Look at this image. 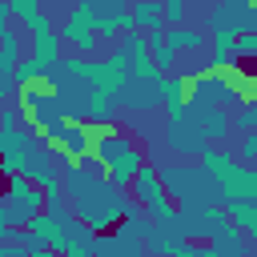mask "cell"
<instances>
[{
	"instance_id": "5",
	"label": "cell",
	"mask_w": 257,
	"mask_h": 257,
	"mask_svg": "<svg viewBox=\"0 0 257 257\" xmlns=\"http://www.w3.org/2000/svg\"><path fill=\"white\" fill-rule=\"evenodd\" d=\"M4 201H8L16 213L32 217V213L44 209V189H40L28 173H12V177H8V193H4Z\"/></svg>"
},
{
	"instance_id": "18",
	"label": "cell",
	"mask_w": 257,
	"mask_h": 257,
	"mask_svg": "<svg viewBox=\"0 0 257 257\" xmlns=\"http://www.w3.org/2000/svg\"><path fill=\"white\" fill-rule=\"evenodd\" d=\"M241 245H245V241H241V233H237L233 221H221V225L213 229V249H233V253H237Z\"/></svg>"
},
{
	"instance_id": "21",
	"label": "cell",
	"mask_w": 257,
	"mask_h": 257,
	"mask_svg": "<svg viewBox=\"0 0 257 257\" xmlns=\"http://www.w3.org/2000/svg\"><path fill=\"white\" fill-rule=\"evenodd\" d=\"M24 28H28L32 36H36V32H52V20H48V16H44V12L36 8V12H32V16L24 20Z\"/></svg>"
},
{
	"instance_id": "3",
	"label": "cell",
	"mask_w": 257,
	"mask_h": 257,
	"mask_svg": "<svg viewBox=\"0 0 257 257\" xmlns=\"http://www.w3.org/2000/svg\"><path fill=\"white\" fill-rule=\"evenodd\" d=\"M96 161H100V169L108 173V185H116V189H128V181H133V177H137V169L145 165L141 149H137V145H128V141H124V137H116V133L96 137Z\"/></svg>"
},
{
	"instance_id": "29",
	"label": "cell",
	"mask_w": 257,
	"mask_h": 257,
	"mask_svg": "<svg viewBox=\"0 0 257 257\" xmlns=\"http://www.w3.org/2000/svg\"><path fill=\"white\" fill-rule=\"evenodd\" d=\"M112 4H116V8H124V0H112Z\"/></svg>"
},
{
	"instance_id": "19",
	"label": "cell",
	"mask_w": 257,
	"mask_h": 257,
	"mask_svg": "<svg viewBox=\"0 0 257 257\" xmlns=\"http://www.w3.org/2000/svg\"><path fill=\"white\" fill-rule=\"evenodd\" d=\"M185 16H189V4H185V0H161V20H165V28L185 24Z\"/></svg>"
},
{
	"instance_id": "2",
	"label": "cell",
	"mask_w": 257,
	"mask_h": 257,
	"mask_svg": "<svg viewBox=\"0 0 257 257\" xmlns=\"http://www.w3.org/2000/svg\"><path fill=\"white\" fill-rule=\"evenodd\" d=\"M201 165H205V173L221 185V197H225V201H237V197L257 201V173L245 169V165H233L229 153L205 149V153H201Z\"/></svg>"
},
{
	"instance_id": "30",
	"label": "cell",
	"mask_w": 257,
	"mask_h": 257,
	"mask_svg": "<svg viewBox=\"0 0 257 257\" xmlns=\"http://www.w3.org/2000/svg\"><path fill=\"white\" fill-rule=\"evenodd\" d=\"M249 237H253V241H257V229H253V233H249Z\"/></svg>"
},
{
	"instance_id": "26",
	"label": "cell",
	"mask_w": 257,
	"mask_h": 257,
	"mask_svg": "<svg viewBox=\"0 0 257 257\" xmlns=\"http://www.w3.org/2000/svg\"><path fill=\"white\" fill-rule=\"evenodd\" d=\"M0 128H16V108H0Z\"/></svg>"
},
{
	"instance_id": "6",
	"label": "cell",
	"mask_w": 257,
	"mask_h": 257,
	"mask_svg": "<svg viewBox=\"0 0 257 257\" xmlns=\"http://www.w3.org/2000/svg\"><path fill=\"white\" fill-rule=\"evenodd\" d=\"M88 80H92V88L116 96V92L128 84V56L116 52V56H108V60H96V64L88 68Z\"/></svg>"
},
{
	"instance_id": "20",
	"label": "cell",
	"mask_w": 257,
	"mask_h": 257,
	"mask_svg": "<svg viewBox=\"0 0 257 257\" xmlns=\"http://www.w3.org/2000/svg\"><path fill=\"white\" fill-rule=\"evenodd\" d=\"M233 52H237V56H257V32H237Z\"/></svg>"
},
{
	"instance_id": "23",
	"label": "cell",
	"mask_w": 257,
	"mask_h": 257,
	"mask_svg": "<svg viewBox=\"0 0 257 257\" xmlns=\"http://www.w3.org/2000/svg\"><path fill=\"white\" fill-rule=\"evenodd\" d=\"M241 161H257V128H249L241 137Z\"/></svg>"
},
{
	"instance_id": "25",
	"label": "cell",
	"mask_w": 257,
	"mask_h": 257,
	"mask_svg": "<svg viewBox=\"0 0 257 257\" xmlns=\"http://www.w3.org/2000/svg\"><path fill=\"white\" fill-rule=\"evenodd\" d=\"M64 68H68L72 76H80V80H88V68H92V64H88L84 56H68V60H64Z\"/></svg>"
},
{
	"instance_id": "11",
	"label": "cell",
	"mask_w": 257,
	"mask_h": 257,
	"mask_svg": "<svg viewBox=\"0 0 257 257\" xmlns=\"http://www.w3.org/2000/svg\"><path fill=\"white\" fill-rule=\"evenodd\" d=\"M133 28H141V32H153V28H165V20H161V0H133Z\"/></svg>"
},
{
	"instance_id": "10",
	"label": "cell",
	"mask_w": 257,
	"mask_h": 257,
	"mask_svg": "<svg viewBox=\"0 0 257 257\" xmlns=\"http://www.w3.org/2000/svg\"><path fill=\"white\" fill-rule=\"evenodd\" d=\"M165 44L169 48H185V52H201L205 44H209V36L205 32H197V28H185V24H177V28H165Z\"/></svg>"
},
{
	"instance_id": "27",
	"label": "cell",
	"mask_w": 257,
	"mask_h": 257,
	"mask_svg": "<svg viewBox=\"0 0 257 257\" xmlns=\"http://www.w3.org/2000/svg\"><path fill=\"white\" fill-rule=\"evenodd\" d=\"M8 84H12V72H0V108H4V100H8Z\"/></svg>"
},
{
	"instance_id": "17",
	"label": "cell",
	"mask_w": 257,
	"mask_h": 257,
	"mask_svg": "<svg viewBox=\"0 0 257 257\" xmlns=\"http://www.w3.org/2000/svg\"><path fill=\"white\" fill-rule=\"evenodd\" d=\"M52 68H44L36 56H28V60H16V68H12V84H28V80H44Z\"/></svg>"
},
{
	"instance_id": "15",
	"label": "cell",
	"mask_w": 257,
	"mask_h": 257,
	"mask_svg": "<svg viewBox=\"0 0 257 257\" xmlns=\"http://www.w3.org/2000/svg\"><path fill=\"white\" fill-rule=\"evenodd\" d=\"M16 60H20V36L8 24H0V72H12Z\"/></svg>"
},
{
	"instance_id": "14",
	"label": "cell",
	"mask_w": 257,
	"mask_h": 257,
	"mask_svg": "<svg viewBox=\"0 0 257 257\" xmlns=\"http://www.w3.org/2000/svg\"><path fill=\"white\" fill-rule=\"evenodd\" d=\"M84 112H88V120H96V124H108V120L116 116V100H112L108 92L92 88V92H88V104H84Z\"/></svg>"
},
{
	"instance_id": "31",
	"label": "cell",
	"mask_w": 257,
	"mask_h": 257,
	"mask_svg": "<svg viewBox=\"0 0 257 257\" xmlns=\"http://www.w3.org/2000/svg\"><path fill=\"white\" fill-rule=\"evenodd\" d=\"M253 24H257V8H253Z\"/></svg>"
},
{
	"instance_id": "9",
	"label": "cell",
	"mask_w": 257,
	"mask_h": 257,
	"mask_svg": "<svg viewBox=\"0 0 257 257\" xmlns=\"http://www.w3.org/2000/svg\"><path fill=\"white\" fill-rule=\"evenodd\" d=\"M24 173H28L44 193H60V177H56V169L48 165L44 153H32V149H28V157H24Z\"/></svg>"
},
{
	"instance_id": "22",
	"label": "cell",
	"mask_w": 257,
	"mask_h": 257,
	"mask_svg": "<svg viewBox=\"0 0 257 257\" xmlns=\"http://www.w3.org/2000/svg\"><path fill=\"white\" fill-rule=\"evenodd\" d=\"M237 124H241V128H257V96L245 100V108L237 112Z\"/></svg>"
},
{
	"instance_id": "4",
	"label": "cell",
	"mask_w": 257,
	"mask_h": 257,
	"mask_svg": "<svg viewBox=\"0 0 257 257\" xmlns=\"http://www.w3.org/2000/svg\"><path fill=\"white\" fill-rule=\"evenodd\" d=\"M96 4L92 0H76L72 4V12H68V24H64V32H60V40L64 44H72L76 52H92L96 48Z\"/></svg>"
},
{
	"instance_id": "1",
	"label": "cell",
	"mask_w": 257,
	"mask_h": 257,
	"mask_svg": "<svg viewBox=\"0 0 257 257\" xmlns=\"http://www.w3.org/2000/svg\"><path fill=\"white\" fill-rule=\"evenodd\" d=\"M68 189H72V205L88 229H108L124 209V201L116 197V185H96L80 165H68Z\"/></svg>"
},
{
	"instance_id": "24",
	"label": "cell",
	"mask_w": 257,
	"mask_h": 257,
	"mask_svg": "<svg viewBox=\"0 0 257 257\" xmlns=\"http://www.w3.org/2000/svg\"><path fill=\"white\" fill-rule=\"evenodd\" d=\"M8 8H12V16H20V20H28L36 8H40V0H8Z\"/></svg>"
},
{
	"instance_id": "13",
	"label": "cell",
	"mask_w": 257,
	"mask_h": 257,
	"mask_svg": "<svg viewBox=\"0 0 257 257\" xmlns=\"http://www.w3.org/2000/svg\"><path fill=\"white\" fill-rule=\"evenodd\" d=\"M237 32H241V28H233V24H217V32H213V64H217V68H225V60L233 56Z\"/></svg>"
},
{
	"instance_id": "28",
	"label": "cell",
	"mask_w": 257,
	"mask_h": 257,
	"mask_svg": "<svg viewBox=\"0 0 257 257\" xmlns=\"http://www.w3.org/2000/svg\"><path fill=\"white\" fill-rule=\"evenodd\" d=\"M12 20V8H8V0H0V24H8Z\"/></svg>"
},
{
	"instance_id": "7",
	"label": "cell",
	"mask_w": 257,
	"mask_h": 257,
	"mask_svg": "<svg viewBox=\"0 0 257 257\" xmlns=\"http://www.w3.org/2000/svg\"><path fill=\"white\" fill-rule=\"evenodd\" d=\"M32 149V137L24 128H0V173H24V157Z\"/></svg>"
},
{
	"instance_id": "16",
	"label": "cell",
	"mask_w": 257,
	"mask_h": 257,
	"mask_svg": "<svg viewBox=\"0 0 257 257\" xmlns=\"http://www.w3.org/2000/svg\"><path fill=\"white\" fill-rule=\"evenodd\" d=\"M149 52H153V64H157L161 72L173 68V60H177V48L165 44V28H153V32H149Z\"/></svg>"
},
{
	"instance_id": "8",
	"label": "cell",
	"mask_w": 257,
	"mask_h": 257,
	"mask_svg": "<svg viewBox=\"0 0 257 257\" xmlns=\"http://www.w3.org/2000/svg\"><path fill=\"white\" fill-rule=\"evenodd\" d=\"M157 96H161V104H165L169 120H173V116H185L189 80H185V76H161V80H157Z\"/></svg>"
},
{
	"instance_id": "12",
	"label": "cell",
	"mask_w": 257,
	"mask_h": 257,
	"mask_svg": "<svg viewBox=\"0 0 257 257\" xmlns=\"http://www.w3.org/2000/svg\"><path fill=\"white\" fill-rule=\"evenodd\" d=\"M60 44H64V40H60L56 32H36V36H32V56H36L44 68H52V64L60 60Z\"/></svg>"
}]
</instances>
